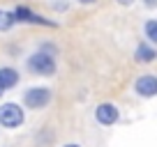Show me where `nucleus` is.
Returning <instances> with one entry per match:
<instances>
[{
  "mask_svg": "<svg viewBox=\"0 0 157 147\" xmlns=\"http://www.w3.org/2000/svg\"><path fill=\"white\" fill-rule=\"evenodd\" d=\"M14 21L16 23H25V25H42V28H56V21H51V19H44L42 14H37L35 9H30V7H25V5H19V7H14Z\"/></svg>",
  "mask_w": 157,
  "mask_h": 147,
  "instance_id": "4",
  "label": "nucleus"
},
{
  "mask_svg": "<svg viewBox=\"0 0 157 147\" xmlns=\"http://www.w3.org/2000/svg\"><path fill=\"white\" fill-rule=\"evenodd\" d=\"M25 122V113H23V106L21 103H14V101H5L0 106V127L2 129H14L23 127Z\"/></svg>",
  "mask_w": 157,
  "mask_h": 147,
  "instance_id": "2",
  "label": "nucleus"
},
{
  "mask_svg": "<svg viewBox=\"0 0 157 147\" xmlns=\"http://www.w3.org/2000/svg\"><path fill=\"white\" fill-rule=\"evenodd\" d=\"M118 120H120V110H118L116 103L104 101L95 108V122L99 127H113V124H118Z\"/></svg>",
  "mask_w": 157,
  "mask_h": 147,
  "instance_id": "5",
  "label": "nucleus"
},
{
  "mask_svg": "<svg viewBox=\"0 0 157 147\" xmlns=\"http://www.w3.org/2000/svg\"><path fill=\"white\" fill-rule=\"evenodd\" d=\"M14 25H16L14 14H12V12H7V9H0V32H10Z\"/></svg>",
  "mask_w": 157,
  "mask_h": 147,
  "instance_id": "10",
  "label": "nucleus"
},
{
  "mask_svg": "<svg viewBox=\"0 0 157 147\" xmlns=\"http://www.w3.org/2000/svg\"><path fill=\"white\" fill-rule=\"evenodd\" d=\"M53 99V92L49 88H42V85H35V88H28L23 92V106L28 110H42L46 108Z\"/></svg>",
  "mask_w": 157,
  "mask_h": 147,
  "instance_id": "3",
  "label": "nucleus"
},
{
  "mask_svg": "<svg viewBox=\"0 0 157 147\" xmlns=\"http://www.w3.org/2000/svg\"><path fill=\"white\" fill-rule=\"evenodd\" d=\"M118 5H123V7H129V5H134V0H116Z\"/></svg>",
  "mask_w": 157,
  "mask_h": 147,
  "instance_id": "12",
  "label": "nucleus"
},
{
  "mask_svg": "<svg viewBox=\"0 0 157 147\" xmlns=\"http://www.w3.org/2000/svg\"><path fill=\"white\" fill-rule=\"evenodd\" d=\"M134 92L143 99H152L157 97V76L155 74H141L134 81Z\"/></svg>",
  "mask_w": 157,
  "mask_h": 147,
  "instance_id": "6",
  "label": "nucleus"
},
{
  "mask_svg": "<svg viewBox=\"0 0 157 147\" xmlns=\"http://www.w3.org/2000/svg\"><path fill=\"white\" fill-rule=\"evenodd\" d=\"M143 5H146L148 9H157V0H143Z\"/></svg>",
  "mask_w": 157,
  "mask_h": 147,
  "instance_id": "11",
  "label": "nucleus"
},
{
  "mask_svg": "<svg viewBox=\"0 0 157 147\" xmlns=\"http://www.w3.org/2000/svg\"><path fill=\"white\" fill-rule=\"evenodd\" d=\"M63 147H81L78 142H67V145H63Z\"/></svg>",
  "mask_w": 157,
  "mask_h": 147,
  "instance_id": "14",
  "label": "nucleus"
},
{
  "mask_svg": "<svg viewBox=\"0 0 157 147\" xmlns=\"http://www.w3.org/2000/svg\"><path fill=\"white\" fill-rule=\"evenodd\" d=\"M134 60L141 64H150L157 60V46L148 44V41H141V44L134 48Z\"/></svg>",
  "mask_w": 157,
  "mask_h": 147,
  "instance_id": "7",
  "label": "nucleus"
},
{
  "mask_svg": "<svg viewBox=\"0 0 157 147\" xmlns=\"http://www.w3.org/2000/svg\"><path fill=\"white\" fill-rule=\"evenodd\" d=\"M2 94H5V90H2V88H0V97H2Z\"/></svg>",
  "mask_w": 157,
  "mask_h": 147,
  "instance_id": "15",
  "label": "nucleus"
},
{
  "mask_svg": "<svg viewBox=\"0 0 157 147\" xmlns=\"http://www.w3.org/2000/svg\"><path fill=\"white\" fill-rule=\"evenodd\" d=\"M25 69L35 76H53L58 71V62H56L53 55L44 53V51H35L25 60Z\"/></svg>",
  "mask_w": 157,
  "mask_h": 147,
  "instance_id": "1",
  "label": "nucleus"
},
{
  "mask_svg": "<svg viewBox=\"0 0 157 147\" xmlns=\"http://www.w3.org/2000/svg\"><path fill=\"white\" fill-rule=\"evenodd\" d=\"M76 2H81V5H95L97 0H76Z\"/></svg>",
  "mask_w": 157,
  "mask_h": 147,
  "instance_id": "13",
  "label": "nucleus"
},
{
  "mask_svg": "<svg viewBox=\"0 0 157 147\" xmlns=\"http://www.w3.org/2000/svg\"><path fill=\"white\" fill-rule=\"evenodd\" d=\"M143 34H146L148 44L157 46V19H148L143 23Z\"/></svg>",
  "mask_w": 157,
  "mask_h": 147,
  "instance_id": "9",
  "label": "nucleus"
},
{
  "mask_svg": "<svg viewBox=\"0 0 157 147\" xmlns=\"http://www.w3.org/2000/svg\"><path fill=\"white\" fill-rule=\"evenodd\" d=\"M19 81H21V74L16 71L14 67H0V88L5 90V92L12 90V88H16Z\"/></svg>",
  "mask_w": 157,
  "mask_h": 147,
  "instance_id": "8",
  "label": "nucleus"
}]
</instances>
